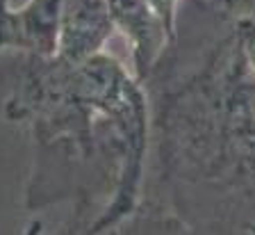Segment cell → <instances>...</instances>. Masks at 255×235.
<instances>
[{
    "mask_svg": "<svg viewBox=\"0 0 255 235\" xmlns=\"http://www.w3.org/2000/svg\"><path fill=\"white\" fill-rule=\"evenodd\" d=\"M94 215L66 208L55 222H48L46 217H34L23 235H198L182 219L148 199H141L128 217L119 219L117 224L107 229L87 231L94 224Z\"/></svg>",
    "mask_w": 255,
    "mask_h": 235,
    "instance_id": "cell-3",
    "label": "cell"
},
{
    "mask_svg": "<svg viewBox=\"0 0 255 235\" xmlns=\"http://www.w3.org/2000/svg\"><path fill=\"white\" fill-rule=\"evenodd\" d=\"M114 34L107 0H62L55 55L82 62L105 50Z\"/></svg>",
    "mask_w": 255,
    "mask_h": 235,
    "instance_id": "cell-5",
    "label": "cell"
},
{
    "mask_svg": "<svg viewBox=\"0 0 255 235\" xmlns=\"http://www.w3.org/2000/svg\"><path fill=\"white\" fill-rule=\"evenodd\" d=\"M212 2H217V5L226 7V9H244V7L253 5L255 0H212Z\"/></svg>",
    "mask_w": 255,
    "mask_h": 235,
    "instance_id": "cell-6",
    "label": "cell"
},
{
    "mask_svg": "<svg viewBox=\"0 0 255 235\" xmlns=\"http://www.w3.org/2000/svg\"><path fill=\"white\" fill-rule=\"evenodd\" d=\"M249 235H255V224H253V226H249Z\"/></svg>",
    "mask_w": 255,
    "mask_h": 235,
    "instance_id": "cell-8",
    "label": "cell"
},
{
    "mask_svg": "<svg viewBox=\"0 0 255 235\" xmlns=\"http://www.w3.org/2000/svg\"><path fill=\"white\" fill-rule=\"evenodd\" d=\"M2 114L30 135L23 208L30 215L80 210L87 231L128 217L141 201L150 153V101L114 55L82 62L23 55Z\"/></svg>",
    "mask_w": 255,
    "mask_h": 235,
    "instance_id": "cell-2",
    "label": "cell"
},
{
    "mask_svg": "<svg viewBox=\"0 0 255 235\" xmlns=\"http://www.w3.org/2000/svg\"><path fill=\"white\" fill-rule=\"evenodd\" d=\"M62 0H27L14 7L0 0V53L21 50L23 55H55Z\"/></svg>",
    "mask_w": 255,
    "mask_h": 235,
    "instance_id": "cell-4",
    "label": "cell"
},
{
    "mask_svg": "<svg viewBox=\"0 0 255 235\" xmlns=\"http://www.w3.org/2000/svg\"><path fill=\"white\" fill-rule=\"evenodd\" d=\"M25 2H27V0H11V5H14V7H21V5H25Z\"/></svg>",
    "mask_w": 255,
    "mask_h": 235,
    "instance_id": "cell-7",
    "label": "cell"
},
{
    "mask_svg": "<svg viewBox=\"0 0 255 235\" xmlns=\"http://www.w3.org/2000/svg\"><path fill=\"white\" fill-rule=\"evenodd\" d=\"M150 153L141 199L198 235H249L255 224V2L196 0L194 27L143 80Z\"/></svg>",
    "mask_w": 255,
    "mask_h": 235,
    "instance_id": "cell-1",
    "label": "cell"
}]
</instances>
